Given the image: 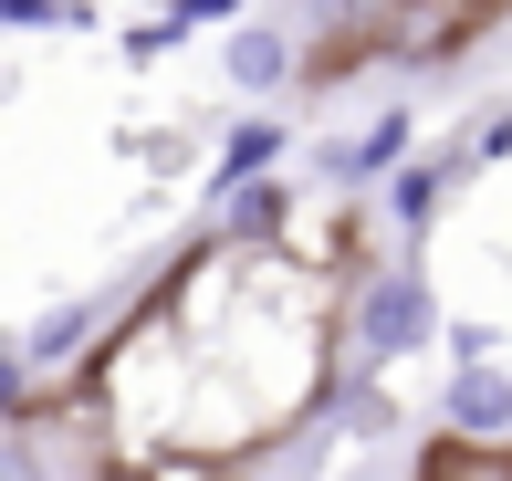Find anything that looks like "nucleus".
<instances>
[{
  "label": "nucleus",
  "instance_id": "nucleus-6",
  "mask_svg": "<svg viewBox=\"0 0 512 481\" xmlns=\"http://www.w3.org/2000/svg\"><path fill=\"white\" fill-rule=\"evenodd\" d=\"M460 178H471V168H460V157L439 147V157H418V168H398L377 199H387V220H398V231H429V220L450 210V189H460Z\"/></svg>",
  "mask_w": 512,
  "mask_h": 481
},
{
  "label": "nucleus",
  "instance_id": "nucleus-9",
  "mask_svg": "<svg viewBox=\"0 0 512 481\" xmlns=\"http://www.w3.org/2000/svg\"><path fill=\"white\" fill-rule=\"evenodd\" d=\"M115 481H126V471H115Z\"/></svg>",
  "mask_w": 512,
  "mask_h": 481
},
{
  "label": "nucleus",
  "instance_id": "nucleus-3",
  "mask_svg": "<svg viewBox=\"0 0 512 481\" xmlns=\"http://www.w3.org/2000/svg\"><path fill=\"white\" fill-rule=\"evenodd\" d=\"M439 440L512 450V356H481V366H450V377H439Z\"/></svg>",
  "mask_w": 512,
  "mask_h": 481
},
{
  "label": "nucleus",
  "instance_id": "nucleus-4",
  "mask_svg": "<svg viewBox=\"0 0 512 481\" xmlns=\"http://www.w3.org/2000/svg\"><path fill=\"white\" fill-rule=\"evenodd\" d=\"M304 63H314V53L283 32V21H241V32H220V84H230L241 105H272L283 84H304Z\"/></svg>",
  "mask_w": 512,
  "mask_h": 481
},
{
  "label": "nucleus",
  "instance_id": "nucleus-2",
  "mask_svg": "<svg viewBox=\"0 0 512 481\" xmlns=\"http://www.w3.org/2000/svg\"><path fill=\"white\" fill-rule=\"evenodd\" d=\"M408 136H418V116L408 105H377L356 136H324L314 147V178H324V199H366V189H387L398 168H418L408 157Z\"/></svg>",
  "mask_w": 512,
  "mask_h": 481
},
{
  "label": "nucleus",
  "instance_id": "nucleus-5",
  "mask_svg": "<svg viewBox=\"0 0 512 481\" xmlns=\"http://www.w3.org/2000/svg\"><path fill=\"white\" fill-rule=\"evenodd\" d=\"M283 157H293V126L272 116V105H241V116L220 126V157H209V199H230V189H262V178H283Z\"/></svg>",
  "mask_w": 512,
  "mask_h": 481
},
{
  "label": "nucleus",
  "instance_id": "nucleus-1",
  "mask_svg": "<svg viewBox=\"0 0 512 481\" xmlns=\"http://www.w3.org/2000/svg\"><path fill=\"white\" fill-rule=\"evenodd\" d=\"M439 335H450V314H439V283L418 262H366L356 272V293H345V366L356 377H387L418 346H439Z\"/></svg>",
  "mask_w": 512,
  "mask_h": 481
},
{
  "label": "nucleus",
  "instance_id": "nucleus-7",
  "mask_svg": "<svg viewBox=\"0 0 512 481\" xmlns=\"http://www.w3.org/2000/svg\"><path fill=\"white\" fill-rule=\"evenodd\" d=\"M324 429H335V440H398V398H387V377H356V366H345Z\"/></svg>",
  "mask_w": 512,
  "mask_h": 481
},
{
  "label": "nucleus",
  "instance_id": "nucleus-8",
  "mask_svg": "<svg viewBox=\"0 0 512 481\" xmlns=\"http://www.w3.org/2000/svg\"><path fill=\"white\" fill-rule=\"evenodd\" d=\"M418 481H512V450H471V440H429Z\"/></svg>",
  "mask_w": 512,
  "mask_h": 481
}]
</instances>
